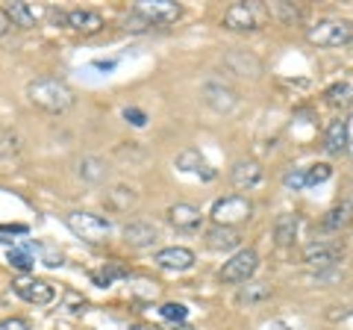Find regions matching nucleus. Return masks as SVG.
Masks as SVG:
<instances>
[{"mask_svg":"<svg viewBox=\"0 0 353 330\" xmlns=\"http://www.w3.org/2000/svg\"><path fill=\"white\" fill-rule=\"evenodd\" d=\"M159 316L165 318V322H185L189 310H185L183 304H162L159 307Z\"/></svg>","mask_w":353,"mask_h":330,"instance_id":"29","label":"nucleus"},{"mask_svg":"<svg viewBox=\"0 0 353 330\" xmlns=\"http://www.w3.org/2000/svg\"><path fill=\"white\" fill-rule=\"evenodd\" d=\"M265 298H271V286H265V283H248L245 289L239 292L241 304H256V301H265Z\"/></svg>","mask_w":353,"mask_h":330,"instance_id":"26","label":"nucleus"},{"mask_svg":"<svg viewBox=\"0 0 353 330\" xmlns=\"http://www.w3.org/2000/svg\"><path fill=\"white\" fill-rule=\"evenodd\" d=\"M103 204L112 213H130L132 206H136V189H130V186H112V189L103 195Z\"/></svg>","mask_w":353,"mask_h":330,"instance_id":"19","label":"nucleus"},{"mask_svg":"<svg viewBox=\"0 0 353 330\" xmlns=\"http://www.w3.org/2000/svg\"><path fill=\"white\" fill-rule=\"evenodd\" d=\"M65 18H68V12H62V9H50V21L57 27H65Z\"/></svg>","mask_w":353,"mask_h":330,"instance_id":"35","label":"nucleus"},{"mask_svg":"<svg viewBox=\"0 0 353 330\" xmlns=\"http://www.w3.org/2000/svg\"><path fill=\"white\" fill-rule=\"evenodd\" d=\"M27 97L32 106L44 109V113H65L74 104V89L65 80H57V77H39L27 86Z\"/></svg>","mask_w":353,"mask_h":330,"instance_id":"1","label":"nucleus"},{"mask_svg":"<svg viewBox=\"0 0 353 330\" xmlns=\"http://www.w3.org/2000/svg\"><path fill=\"white\" fill-rule=\"evenodd\" d=\"M350 222H353V206L347 201L345 204H336L333 210L324 215V227L327 230H345V227H350Z\"/></svg>","mask_w":353,"mask_h":330,"instance_id":"23","label":"nucleus"},{"mask_svg":"<svg viewBox=\"0 0 353 330\" xmlns=\"http://www.w3.org/2000/svg\"><path fill=\"white\" fill-rule=\"evenodd\" d=\"M268 15H277V18H285V21H297L301 18V9H294L289 3H274V6H268Z\"/></svg>","mask_w":353,"mask_h":330,"instance_id":"31","label":"nucleus"},{"mask_svg":"<svg viewBox=\"0 0 353 330\" xmlns=\"http://www.w3.org/2000/svg\"><path fill=\"white\" fill-rule=\"evenodd\" d=\"M250 215H253V206L245 195H227V197H218L212 204V222L221 227L241 224V222H248Z\"/></svg>","mask_w":353,"mask_h":330,"instance_id":"4","label":"nucleus"},{"mask_svg":"<svg viewBox=\"0 0 353 330\" xmlns=\"http://www.w3.org/2000/svg\"><path fill=\"white\" fill-rule=\"evenodd\" d=\"M256 269H259L256 251L245 248V251H239L236 257H230L224 262V269H221V280L224 283H248L253 274H256Z\"/></svg>","mask_w":353,"mask_h":330,"instance_id":"7","label":"nucleus"},{"mask_svg":"<svg viewBox=\"0 0 353 330\" xmlns=\"http://www.w3.org/2000/svg\"><path fill=\"white\" fill-rule=\"evenodd\" d=\"M168 218L176 230H201L203 224V213L192 204H174L168 210Z\"/></svg>","mask_w":353,"mask_h":330,"instance_id":"15","label":"nucleus"},{"mask_svg":"<svg viewBox=\"0 0 353 330\" xmlns=\"http://www.w3.org/2000/svg\"><path fill=\"white\" fill-rule=\"evenodd\" d=\"M324 151L330 153V157H341V153L347 151V124H345V118H333L327 124Z\"/></svg>","mask_w":353,"mask_h":330,"instance_id":"16","label":"nucleus"},{"mask_svg":"<svg viewBox=\"0 0 353 330\" xmlns=\"http://www.w3.org/2000/svg\"><path fill=\"white\" fill-rule=\"evenodd\" d=\"M132 12L145 21L148 27H153V24H174L183 15V6L174 3V0H139Z\"/></svg>","mask_w":353,"mask_h":330,"instance_id":"6","label":"nucleus"},{"mask_svg":"<svg viewBox=\"0 0 353 330\" xmlns=\"http://www.w3.org/2000/svg\"><path fill=\"white\" fill-rule=\"evenodd\" d=\"M118 278H130V269L121 266V262H109L103 271L94 274V283L97 286H112V280H118Z\"/></svg>","mask_w":353,"mask_h":330,"instance_id":"25","label":"nucleus"},{"mask_svg":"<svg viewBox=\"0 0 353 330\" xmlns=\"http://www.w3.org/2000/svg\"><path fill=\"white\" fill-rule=\"evenodd\" d=\"M176 168L185 171V174H194V177H201V180H215V168L203 159V153L197 151V148H185L176 153Z\"/></svg>","mask_w":353,"mask_h":330,"instance_id":"9","label":"nucleus"},{"mask_svg":"<svg viewBox=\"0 0 353 330\" xmlns=\"http://www.w3.org/2000/svg\"><path fill=\"white\" fill-rule=\"evenodd\" d=\"M103 174H106V168H103V162L97 159V157H85V159L80 162V177H83V180H88V183H101V180H103Z\"/></svg>","mask_w":353,"mask_h":330,"instance_id":"24","label":"nucleus"},{"mask_svg":"<svg viewBox=\"0 0 353 330\" xmlns=\"http://www.w3.org/2000/svg\"><path fill=\"white\" fill-rule=\"evenodd\" d=\"M12 289H15L18 298H24L27 304H36V307H44V304H50L53 298H57V289H53L48 280L30 278V274L18 278V280L12 283Z\"/></svg>","mask_w":353,"mask_h":330,"instance_id":"8","label":"nucleus"},{"mask_svg":"<svg viewBox=\"0 0 353 330\" xmlns=\"http://www.w3.org/2000/svg\"><path fill=\"white\" fill-rule=\"evenodd\" d=\"M239 242H241V236L233 227L215 224V227L206 230V248L209 251H233V248H239Z\"/></svg>","mask_w":353,"mask_h":330,"instance_id":"18","label":"nucleus"},{"mask_svg":"<svg viewBox=\"0 0 353 330\" xmlns=\"http://www.w3.org/2000/svg\"><path fill=\"white\" fill-rule=\"evenodd\" d=\"M297 227H301V222H297V215L292 213H283L277 218V227H274V239H277V245H292L294 236H297Z\"/></svg>","mask_w":353,"mask_h":330,"instance_id":"22","label":"nucleus"},{"mask_svg":"<svg viewBox=\"0 0 353 330\" xmlns=\"http://www.w3.org/2000/svg\"><path fill=\"white\" fill-rule=\"evenodd\" d=\"M6 15L9 21H12V27H21V30H30V27H36V9H32L30 3H21V0H15V3H9L6 6Z\"/></svg>","mask_w":353,"mask_h":330,"instance_id":"21","label":"nucleus"},{"mask_svg":"<svg viewBox=\"0 0 353 330\" xmlns=\"http://www.w3.org/2000/svg\"><path fill=\"white\" fill-rule=\"evenodd\" d=\"M324 97H327V104L333 106V109H347V106H353V83L350 80H339V83H333L330 89L324 92Z\"/></svg>","mask_w":353,"mask_h":330,"instance_id":"20","label":"nucleus"},{"mask_svg":"<svg viewBox=\"0 0 353 330\" xmlns=\"http://www.w3.org/2000/svg\"><path fill=\"white\" fill-rule=\"evenodd\" d=\"M153 262H157L159 269H165V271H189L194 266V251L180 248V245L162 248L159 254L153 257Z\"/></svg>","mask_w":353,"mask_h":330,"instance_id":"11","label":"nucleus"},{"mask_svg":"<svg viewBox=\"0 0 353 330\" xmlns=\"http://www.w3.org/2000/svg\"><path fill=\"white\" fill-rule=\"evenodd\" d=\"M265 18H268V6L239 0V3H233L224 12V27H230V30H259L265 24Z\"/></svg>","mask_w":353,"mask_h":330,"instance_id":"5","label":"nucleus"},{"mask_svg":"<svg viewBox=\"0 0 353 330\" xmlns=\"http://www.w3.org/2000/svg\"><path fill=\"white\" fill-rule=\"evenodd\" d=\"M341 257V248L339 245H324V242H315V245H306L303 251V262L312 269H330L336 266Z\"/></svg>","mask_w":353,"mask_h":330,"instance_id":"13","label":"nucleus"},{"mask_svg":"<svg viewBox=\"0 0 353 330\" xmlns=\"http://www.w3.org/2000/svg\"><path fill=\"white\" fill-rule=\"evenodd\" d=\"M333 177V168L327 162H318L312 168H306V186H318V183H327Z\"/></svg>","mask_w":353,"mask_h":330,"instance_id":"28","label":"nucleus"},{"mask_svg":"<svg viewBox=\"0 0 353 330\" xmlns=\"http://www.w3.org/2000/svg\"><path fill=\"white\" fill-rule=\"evenodd\" d=\"M203 97L206 104L215 109V113H230L236 106V92L224 83H206L203 86Z\"/></svg>","mask_w":353,"mask_h":330,"instance_id":"14","label":"nucleus"},{"mask_svg":"<svg viewBox=\"0 0 353 330\" xmlns=\"http://www.w3.org/2000/svg\"><path fill=\"white\" fill-rule=\"evenodd\" d=\"M65 224L71 227L74 236H80L83 242H106L109 233H112V224H109V218L103 215H94V213H68L65 215Z\"/></svg>","mask_w":353,"mask_h":330,"instance_id":"3","label":"nucleus"},{"mask_svg":"<svg viewBox=\"0 0 353 330\" xmlns=\"http://www.w3.org/2000/svg\"><path fill=\"white\" fill-rule=\"evenodd\" d=\"M306 39L318 48H345L353 45V21L345 18H324L315 27H309Z\"/></svg>","mask_w":353,"mask_h":330,"instance_id":"2","label":"nucleus"},{"mask_svg":"<svg viewBox=\"0 0 353 330\" xmlns=\"http://www.w3.org/2000/svg\"><path fill=\"white\" fill-rule=\"evenodd\" d=\"M345 124H347V151L353 153V115L345 121Z\"/></svg>","mask_w":353,"mask_h":330,"instance_id":"37","label":"nucleus"},{"mask_svg":"<svg viewBox=\"0 0 353 330\" xmlns=\"http://www.w3.org/2000/svg\"><path fill=\"white\" fill-rule=\"evenodd\" d=\"M65 27H71L80 36H94V32L103 30V15L94 12V9H71L68 18H65Z\"/></svg>","mask_w":353,"mask_h":330,"instance_id":"12","label":"nucleus"},{"mask_svg":"<svg viewBox=\"0 0 353 330\" xmlns=\"http://www.w3.org/2000/svg\"><path fill=\"white\" fill-rule=\"evenodd\" d=\"M12 30V21H9L6 15V9H0V36H6V32Z\"/></svg>","mask_w":353,"mask_h":330,"instance_id":"34","label":"nucleus"},{"mask_svg":"<svg viewBox=\"0 0 353 330\" xmlns=\"http://www.w3.org/2000/svg\"><path fill=\"white\" fill-rule=\"evenodd\" d=\"M94 68H97V71H112V68H115V59H106V62H103V59H97V62H94Z\"/></svg>","mask_w":353,"mask_h":330,"instance_id":"36","label":"nucleus"},{"mask_svg":"<svg viewBox=\"0 0 353 330\" xmlns=\"http://www.w3.org/2000/svg\"><path fill=\"white\" fill-rule=\"evenodd\" d=\"M233 186L239 192H253L256 186L262 183V177H265V171H262V165L259 162H253V159H239L236 165H233Z\"/></svg>","mask_w":353,"mask_h":330,"instance_id":"10","label":"nucleus"},{"mask_svg":"<svg viewBox=\"0 0 353 330\" xmlns=\"http://www.w3.org/2000/svg\"><path fill=\"white\" fill-rule=\"evenodd\" d=\"M6 260H9V266L18 269V271H30V269H32V257L24 254V251H9Z\"/></svg>","mask_w":353,"mask_h":330,"instance_id":"30","label":"nucleus"},{"mask_svg":"<svg viewBox=\"0 0 353 330\" xmlns=\"http://www.w3.org/2000/svg\"><path fill=\"white\" fill-rule=\"evenodd\" d=\"M124 118H127V124H132V127H145L148 124V115L141 113V109H136V106H127Z\"/></svg>","mask_w":353,"mask_h":330,"instance_id":"32","label":"nucleus"},{"mask_svg":"<svg viewBox=\"0 0 353 330\" xmlns=\"http://www.w3.org/2000/svg\"><path fill=\"white\" fill-rule=\"evenodd\" d=\"M283 186L289 192H303L306 189V168H289L283 174Z\"/></svg>","mask_w":353,"mask_h":330,"instance_id":"27","label":"nucleus"},{"mask_svg":"<svg viewBox=\"0 0 353 330\" xmlns=\"http://www.w3.org/2000/svg\"><path fill=\"white\" fill-rule=\"evenodd\" d=\"M0 330H30V324L24 318H3V322H0Z\"/></svg>","mask_w":353,"mask_h":330,"instance_id":"33","label":"nucleus"},{"mask_svg":"<svg viewBox=\"0 0 353 330\" xmlns=\"http://www.w3.org/2000/svg\"><path fill=\"white\" fill-rule=\"evenodd\" d=\"M159 239V230L148 222H132L124 227V242L130 248H150Z\"/></svg>","mask_w":353,"mask_h":330,"instance_id":"17","label":"nucleus"}]
</instances>
